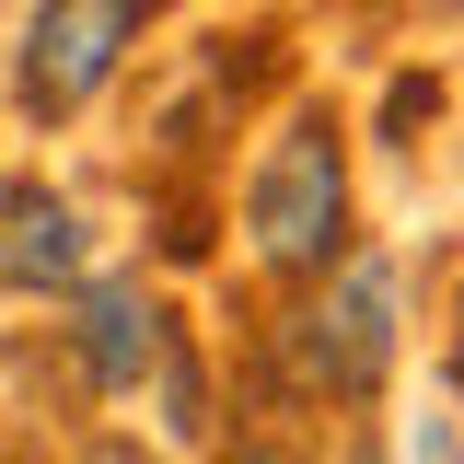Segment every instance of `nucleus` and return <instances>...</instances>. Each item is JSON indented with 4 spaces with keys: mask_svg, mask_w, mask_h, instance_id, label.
<instances>
[{
    "mask_svg": "<svg viewBox=\"0 0 464 464\" xmlns=\"http://www.w3.org/2000/svg\"><path fill=\"white\" fill-rule=\"evenodd\" d=\"M70 372H82V395H105V406H140L151 383H163V360L186 348V325H174V302L151 279H93L70 290Z\"/></svg>",
    "mask_w": 464,
    "mask_h": 464,
    "instance_id": "nucleus-4",
    "label": "nucleus"
},
{
    "mask_svg": "<svg viewBox=\"0 0 464 464\" xmlns=\"http://www.w3.org/2000/svg\"><path fill=\"white\" fill-rule=\"evenodd\" d=\"M232 232H244V256L267 267L279 290L325 279L348 244H360V174H348V116L325 93H302V105L256 140V163H244V198H232Z\"/></svg>",
    "mask_w": 464,
    "mask_h": 464,
    "instance_id": "nucleus-2",
    "label": "nucleus"
},
{
    "mask_svg": "<svg viewBox=\"0 0 464 464\" xmlns=\"http://www.w3.org/2000/svg\"><path fill=\"white\" fill-rule=\"evenodd\" d=\"M93 279V221H82V198H58V186H0V290L12 302H70V290Z\"/></svg>",
    "mask_w": 464,
    "mask_h": 464,
    "instance_id": "nucleus-5",
    "label": "nucleus"
},
{
    "mask_svg": "<svg viewBox=\"0 0 464 464\" xmlns=\"http://www.w3.org/2000/svg\"><path fill=\"white\" fill-rule=\"evenodd\" d=\"M151 35V0H35L24 12V47H12V105L35 128H70L116 93V70Z\"/></svg>",
    "mask_w": 464,
    "mask_h": 464,
    "instance_id": "nucleus-3",
    "label": "nucleus"
},
{
    "mask_svg": "<svg viewBox=\"0 0 464 464\" xmlns=\"http://www.w3.org/2000/svg\"><path fill=\"white\" fill-rule=\"evenodd\" d=\"M383 464H464V395H453V383H430L418 406H395Z\"/></svg>",
    "mask_w": 464,
    "mask_h": 464,
    "instance_id": "nucleus-6",
    "label": "nucleus"
},
{
    "mask_svg": "<svg viewBox=\"0 0 464 464\" xmlns=\"http://www.w3.org/2000/svg\"><path fill=\"white\" fill-rule=\"evenodd\" d=\"M453 395H464V348H453Z\"/></svg>",
    "mask_w": 464,
    "mask_h": 464,
    "instance_id": "nucleus-8",
    "label": "nucleus"
},
{
    "mask_svg": "<svg viewBox=\"0 0 464 464\" xmlns=\"http://www.w3.org/2000/svg\"><path fill=\"white\" fill-rule=\"evenodd\" d=\"M82 464H163V453H151V441H128V430H105V441H93Z\"/></svg>",
    "mask_w": 464,
    "mask_h": 464,
    "instance_id": "nucleus-7",
    "label": "nucleus"
},
{
    "mask_svg": "<svg viewBox=\"0 0 464 464\" xmlns=\"http://www.w3.org/2000/svg\"><path fill=\"white\" fill-rule=\"evenodd\" d=\"M406 372V256L383 244H348L325 279L290 290L279 337H267V383L314 418H348V406H383Z\"/></svg>",
    "mask_w": 464,
    "mask_h": 464,
    "instance_id": "nucleus-1",
    "label": "nucleus"
}]
</instances>
